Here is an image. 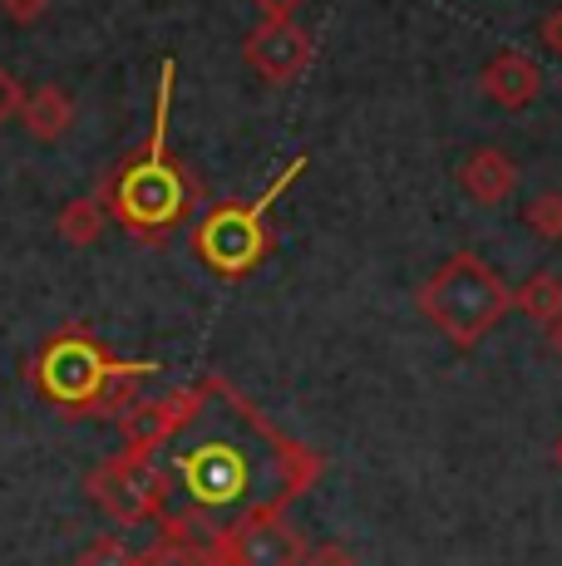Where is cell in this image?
I'll use <instances>...</instances> for the list:
<instances>
[{"label":"cell","mask_w":562,"mask_h":566,"mask_svg":"<svg viewBox=\"0 0 562 566\" xmlns=\"http://www.w3.org/2000/svg\"><path fill=\"white\" fill-rule=\"evenodd\" d=\"M158 369V360H118L90 325H64L35 350L30 385L70 419H118L138 399V385Z\"/></svg>","instance_id":"1"},{"label":"cell","mask_w":562,"mask_h":566,"mask_svg":"<svg viewBox=\"0 0 562 566\" xmlns=\"http://www.w3.org/2000/svg\"><path fill=\"white\" fill-rule=\"evenodd\" d=\"M173 70L164 64V80H158V108H154V134L148 148L128 163L124 172L110 182V192H100L104 207L144 242H158L168 227H178L192 212V182L183 178L178 163H168V99H173Z\"/></svg>","instance_id":"2"},{"label":"cell","mask_w":562,"mask_h":566,"mask_svg":"<svg viewBox=\"0 0 562 566\" xmlns=\"http://www.w3.org/2000/svg\"><path fill=\"white\" fill-rule=\"evenodd\" d=\"M425 321L459 350H473L503 315H513V286L473 252H454L439 261V271L419 286Z\"/></svg>","instance_id":"3"},{"label":"cell","mask_w":562,"mask_h":566,"mask_svg":"<svg viewBox=\"0 0 562 566\" xmlns=\"http://www.w3.org/2000/svg\"><path fill=\"white\" fill-rule=\"evenodd\" d=\"M306 172V158L287 163L277 182H267V192L257 202H222L192 227V252L198 261L222 281L237 276H252L267 256H272V232H267V207H272L287 182H296Z\"/></svg>","instance_id":"4"},{"label":"cell","mask_w":562,"mask_h":566,"mask_svg":"<svg viewBox=\"0 0 562 566\" xmlns=\"http://www.w3.org/2000/svg\"><path fill=\"white\" fill-rule=\"evenodd\" d=\"M84 493L94 507H104L118 527H158L173 507L168 468L158 459H138V453H114L100 468H90Z\"/></svg>","instance_id":"5"},{"label":"cell","mask_w":562,"mask_h":566,"mask_svg":"<svg viewBox=\"0 0 562 566\" xmlns=\"http://www.w3.org/2000/svg\"><path fill=\"white\" fill-rule=\"evenodd\" d=\"M222 566H301L306 537L287 522V507H252L208 537Z\"/></svg>","instance_id":"6"},{"label":"cell","mask_w":562,"mask_h":566,"mask_svg":"<svg viewBox=\"0 0 562 566\" xmlns=\"http://www.w3.org/2000/svg\"><path fill=\"white\" fill-rule=\"evenodd\" d=\"M208 405V379L198 385L168 389L158 399H134L124 413H118V433H124V453H138V459H158L192 419Z\"/></svg>","instance_id":"7"},{"label":"cell","mask_w":562,"mask_h":566,"mask_svg":"<svg viewBox=\"0 0 562 566\" xmlns=\"http://www.w3.org/2000/svg\"><path fill=\"white\" fill-rule=\"evenodd\" d=\"M311 54H316V45H311V30L296 25V20H262L257 30H247L242 40V60L247 70L257 74V80L267 84H296L301 74H306Z\"/></svg>","instance_id":"8"},{"label":"cell","mask_w":562,"mask_h":566,"mask_svg":"<svg viewBox=\"0 0 562 566\" xmlns=\"http://www.w3.org/2000/svg\"><path fill=\"white\" fill-rule=\"evenodd\" d=\"M454 178H459L464 198L479 202V207H503L518 192V182H523L518 178V163L493 144L469 148V154L459 158V168H454Z\"/></svg>","instance_id":"9"},{"label":"cell","mask_w":562,"mask_h":566,"mask_svg":"<svg viewBox=\"0 0 562 566\" xmlns=\"http://www.w3.org/2000/svg\"><path fill=\"white\" fill-rule=\"evenodd\" d=\"M479 90L499 108L518 114V108H528L543 94V70H538L533 54H523V50H493L489 64L479 70Z\"/></svg>","instance_id":"10"},{"label":"cell","mask_w":562,"mask_h":566,"mask_svg":"<svg viewBox=\"0 0 562 566\" xmlns=\"http://www.w3.org/2000/svg\"><path fill=\"white\" fill-rule=\"evenodd\" d=\"M15 114L35 144H60L74 124V99H70V90H60V84H40V90H30L25 99H20Z\"/></svg>","instance_id":"11"},{"label":"cell","mask_w":562,"mask_h":566,"mask_svg":"<svg viewBox=\"0 0 562 566\" xmlns=\"http://www.w3.org/2000/svg\"><path fill=\"white\" fill-rule=\"evenodd\" d=\"M104 227H110V207H104L100 192L64 202L60 217H55V232H60L64 247H94L104 237Z\"/></svg>","instance_id":"12"},{"label":"cell","mask_w":562,"mask_h":566,"mask_svg":"<svg viewBox=\"0 0 562 566\" xmlns=\"http://www.w3.org/2000/svg\"><path fill=\"white\" fill-rule=\"evenodd\" d=\"M513 311L538 325H553L562 315V276L558 271H533L523 286H513Z\"/></svg>","instance_id":"13"},{"label":"cell","mask_w":562,"mask_h":566,"mask_svg":"<svg viewBox=\"0 0 562 566\" xmlns=\"http://www.w3.org/2000/svg\"><path fill=\"white\" fill-rule=\"evenodd\" d=\"M523 227L538 242H562V192L558 188L533 192V198L523 202Z\"/></svg>","instance_id":"14"},{"label":"cell","mask_w":562,"mask_h":566,"mask_svg":"<svg viewBox=\"0 0 562 566\" xmlns=\"http://www.w3.org/2000/svg\"><path fill=\"white\" fill-rule=\"evenodd\" d=\"M138 566H222L208 552V542H168L158 537L154 552H138Z\"/></svg>","instance_id":"15"},{"label":"cell","mask_w":562,"mask_h":566,"mask_svg":"<svg viewBox=\"0 0 562 566\" xmlns=\"http://www.w3.org/2000/svg\"><path fill=\"white\" fill-rule=\"evenodd\" d=\"M74 566H138V552L124 537H94L90 547L74 557Z\"/></svg>","instance_id":"16"},{"label":"cell","mask_w":562,"mask_h":566,"mask_svg":"<svg viewBox=\"0 0 562 566\" xmlns=\"http://www.w3.org/2000/svg\"><path fill=\"white\" fill-rule=\"evenodd\" d=\"M301 566H355V552L345 542H316L301 552Z\"/></svg>","instance_id":"17"},{"label":"cell","mask_w":562,"mask_h":566,"mask_svg":"<svg viewBox=\"0 0 562 566\" xmlns=\"http://www.w3.org/2000/svg\"><path fill=\"white\" fill-rule=\"evenodd\" d=\"M0 15L10 25H40L50 15V0H0Z\"/></svg>","instance_id":"18"},{"label":"cell","mask_w":562,"mask_h":566,"mask_svg":"<svg viewBox=\"0 0 562 566\" xmlns=\"http://www.w3.org/2000/svg\"><path fill=\"white\" fill-rule=\"evenodd\" d=\"M20 99H25V90H20V84H15V74H10L6 64H0V128H6L10 118H15Z\"/></svg>","instance_id":"19"},{"label":"cell","mask_w":562,"mask_h":566,"mask_svg":"<svg viewBox=\"0 0 562 566\" xmlns=\"http://www.w3.org/2000/svg\"><path fill=\"white\" fill-rule=\"evenodd\" d=\"M257 10H262L267 20H296V10L306 6V0H252Z\"/></svg>","instance_id":"20"},{"label":"cell","mask_w":562,"mask_h":566,"mask_svg":"<svg viewBox=\"0 0 562 566\" xmlns=\"http://www.w3.org/2000/svg\"><path fill=\"white\" fill-rule=\"evenodd\" d=\"M548 345H553V355H558V360H562V315H558V321H553V325H548Z\"/></svg>","instance_id":"21"},{"label":"cell","mask_w":562,"mask_h":566,"mask_svg":"<svg viewBox=\"0 0 562 566\" xmlns=\"http://www.w3.org/2000/svg\"><path fill=\"white\" fill-rule=\"evenodd\" d=\"M553 463H558V473H562V433L553 439Z\"/></svg>","instance_id":"22"},{"label":"cell","mask_w":562,"mask_h":566,"mask_svg":"<svg viewBox=\"0 0 562 566\" xmlns=\"http://www.w3.org/2000/svg\"><path fill=\"white\" fill-rule=\"evenodd\" d=\"M558 30H562V25H558ZM558 45H562V40H558Z\"/></svg>","instance_id":"23"}]
</instances>
